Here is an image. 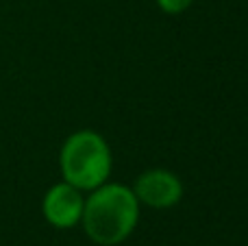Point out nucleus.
Returning <instances> with one entry per match:
<instances>
[{"instance_id":"f257e3e1","label":"nucleus","mask_w":248,"mask_h":246,"mask_svg":"<svg viewBox=\"0 0 248 246\" xmlns=\"http://www.w3.org/2000/svg\"><path fill=\"white\" fill-rule=\"evenodd\" d=\"M140 222V200L122 183H103L90 192L83 205L81 225L87 238L98 246H118Z\"/></svg>"},{"instance_id":"f03ea898","label":"nucleus","mask_w":248,"mask_h":246,"mask_svg":"<svg viewBox=\"0 0 248 246\" xmlns=\"http://www.w3.org/2000/svg\"><path fill=\"white\" fill-rule=\"evenodd\" d=\"M59 168L63 181L78 187L81 192H92L111 177V148L107 139L96 131H77L61 146Z\"/></svg>"},{"instance_id":"7ed1b4c3","label":"nucleus","mask_w":248,"mask_h":246,"mask_svg":"<svg viewBox=\"0 0 248 246\" xmlns=\"http://www.w3.org/2000/svg\"><path fill=\"white\" fill-rule=\"evenodd\" d=\"M133 192L140 205L144 203L153 209H170L183 199V183L170 170L153 168L135 179Z\"/></svg>"},{"instance_id":"20e7f679","label":"nucleus","mask_w":248,"mask_h":246,"mask_svg":"<svg viewBox=\"0 0 248 246\" xmlns=\"http://www.w3.org/2000/svg\"><path fill=\"white\" fill-rule=\"evenodd\" d=\"M83 192L78 187L70 185L68 181L57 183L44 194L42 200V212L48 225L55 229H72L81 222L83 216Z\"/></svg>"},{"instance_id":"39448f33","label":"nucleus","mask_w":248,"mask_h":246,"mask_svg":"<svg viewBox=\"0 0 248 246\" xmlns=\"http://www.w3.org/2000/svg\"><path fill=\"white\" fill-rule=\"evenodd\" d=\"M194 0H157V7L161 9L163 13H170V15H176V13H183L192 7Z\"/></svg>"}]
</instances>
